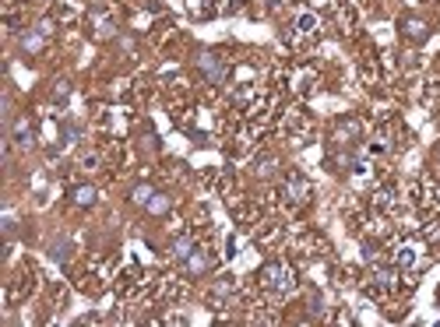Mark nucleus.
<instances>
[{
  "mask_svg": "<svg viewBox=\"0 0 440 327\" xmlns=\"http://www.w3.org/2000/svg\"><path fill=\"white\" fill-rule=\"evenodd\" d=\"M257 282L268 292H289L293 289V268H286L282 261H268V264H261Z\"/></svg>",
  "mask_w": 440,
  "mask_h": 327,
  "instance_id": "1",
  "label": "nucleus"
},
{
  "mask_svg": "<svg viewBox=\"0 0 440 327\" xmlns=\"http://www.w3.org/2000/svg\"><path fill=\"white\" fill-rule=\"evenodd\" d=\"M194 67H198V74L208 81V85H222L226 81V56L219 53V50H201L198 56H194Z\"/></svg>",
  "mask_w": 440,
  "mask_h": 327,
  "instance_id": "2",
  "label": "nucleus"
},
{
  "mask_svg": "<svg viewBox=\"0 0 440 327\" xmlns=\"http://www.w3.org/2000/svg\"><path fill=\"white\" fill-rule=\"evenodd\" d=\"M282 194H286L289 204H307L310 194H314V187H310V180H307L303 173H289V176L282 180Z\"/></svg>",
  "mask_w": 440,
  "mask_h": 327,
  "instance_id": "3",
  "label": "nucleus"
},
{
  "mask_svg": "<svg viewBox=\"0 0 440 327\" xmlns=\"http://www.w3.org/2000/svg\"><path fill=\"white\" fill-rule=\"evenodd\" d=\"M398 32H402V39H409V43H426L430 39V22L426 18H419V15H402L398 18Z\"/></svg>",
  "mask_w": 440,
  "mask_h": 327,
  "instance_id": "4",
  "label": "nucleus"
},
{
  "mask_svg": "<svg viewBox=\"0 0 440 327\" xmlns=\"http://www.w3.org/2000/svg\"><path fill=\"white\" fill-rule=\"evenodd\" d=\"M360 137H363V123H360L356 116H345V120L335 123V144H338V148H352Z\"/></svg>",
  "mask_w": 440,
  "mask_h": 327,
  "instance_id": "5",
  "label": "nucleus"
},
{
  "mask_svg": "<svg viewBox=\"0 0 440 327\" xmlns=\"http://www.w3.org/2000/svg\"><path fill=\"white\" fill-rule=\"evenodd\" d=\"M11 141H15L18 148H32V144H36V123H32L29 113H22V116L11 120Z\"/></svg>",
  "mask_w": 440,
  "mask_h": 327,
  "instance_id": "6",
  "label": "nucleus"
},
{
  "mask_svg": "<svg viewBox=\"0 0 440 327\" xmlns=\"http://www.w3.org/2000/svg\"><path fill=\"white\" fill-rule=\"evenodd\" d=\"M212 268H215V261H212V257H208V254H205L201 247H198V250H194V254H191V257L184 261V271H187L191 278H205V275H208Z\"/></svg>",
  "mask_w": 440,
  "mask_h": 327,
  "instance_id": "7",
  "label": "nucleus"
},
{
  "mask_svg": "<svg viewBox=\"0 0 440 327\" xmlns=\"http://www.w3.org/2000/svg\"><path fill=\"white\" fill-rule=\"evenodd\" d=\"M18 46H22V53H25V56H39V53H43V46H46V36H43L39 29H29V32H22V36H18Z\"/></svg>",
  "mask_w": 440,
  "mask_h": 327,
  "instance_id": "8",
  "label": "nucleus"
},
{
  "mask_svg": "<svg viewBox=\"0 0 440 327\" xmlns=\"http://www.w3.org/2000/svg\"><path fill=\"white\" fill-rule=\"evenodd\" d=\"M194 250H198L194 236H176V239L169 243V254H173V261H180V264H184V261H187Z\"/></svg>",
  "mask_w": 440,
  "mask_h": 327,
  "instance_id": "9",
  "label": "nucleus"
},
{
  "mask_svg": "<svg viewBox=\"0 0 440 327\" xmlns=\"http://www.w3.org/2000/svg\"><path fill=\"white\" fill-rule=\"evenodd\" d=\"M71 201H74L78 208H92V204L99 201V190H96L92 183H78V187H71Z\"/></svg>",
  "mask_w": 440,
  "mask_h": 327,
  "instance_id": "10",
  "label": "nucleus"
},
{
  "mask_svg": "<svg viewBox=\"0 0 440 327\" xmlns=\"http://www.w3.org/2000/svg\"><path fill=\"white\" fill-rule=\"evenodd\" d=\"M169 208H173V197H169V194H162V190H155V197L145 204V211H148L152 218H166V215H169Z\"/></svg>",
  "mask_w": 440,
  "mask_h": 327,
  "instance_id": "11",
  "label": "nucleus"
},
{
  "mask_svg": "<svg viewBox=\"0 0 440 327\" xmlns=\"http://www.w3.org/2000/svg\"><path fill=\"white\" fill-rule=\"evenodd\" d=\"M254 173H257L261 180H272V176L279 173V158H275V155H264V158H257V166H254Z\"/></svg>",
  "mask_w": 440,
  "mask_h": 327,
  "instance_id": "12",
  "label": "nucleus"
},
{
  "mask_svg": "<svg viewBox=\"0 0 440 327\" xmlns=\"http://www.w3.org/2000/svg\"><path fill=\"white\" fill-rule=\"evenodd\" d=\"M152 197H155V187H152V183H134V187H131V204L145 208Z\"/></svg>",
  "mask_w": 440,
  "mask_h": 327,
  "instance_id": "13",
  "label": "nucleus"
},
{
  "mask_svg": "<svg viewBox=\"0 0 440 327\" xmlns=\"http://www.w3.org/2000/svg\"><path fill=\"white\" fill-rule=\"evenodd\" d=\"M50 257H53V261H67V257H71V239H64V236L53 239V243H50Z\"/></svg>",
  "mask_w": 440,
  "mask_h": 327,
  "instance_id": "14",
  "label": "nucleus"
},
{
  "mask_svg": "<svg viewBox=\"0 0 440 327\" xmlns=\"http://www.w3.org/2000/svg\"><path fill=\"white\" fill-rule=\"evenodd\" d=\"M67 96H71V85H67V81H57V85H53V99L67 102Z\"/></svg>",
  "mask_w": 440,
  "mask_h": 327,
  "instance_id": "15",
  "label": "nucleus"
},
{
  "mask_svg": "<svg viewBox=\"0 0 440 327\" xmlns=\"http://www.w3.org/2000/svg\"><path fill=\"white\" fill-rule=\"evenodd\" d=\"M60 134H64V141L71 144V141H78V134H81V130H78V123H64V127H60Z\"/></svg>",
  "mask_w": 440,
  "mask_h": 327,
  "instance_id": "16",
  "label": "nucleus"
},
{
  "mask_svg": "<svg viewBox=\"0 0 440 327\" xmlns=\"http://www.w3.org/2000/svg\"><path fill=\"white\" fill-rule=\"evenodd\" d=\"M0 225H4V239H11V236H15V229H18V222H15L11 215H4V222H0Z\"/></svg>",
  "mask_w": 440,
  "mask_h": 327,
  "instance_id": "17",
  "label": "nucleus"
},
{
  "mask_svg": "<svg viewBox=\"0 0 440 327\" xmlns=\"http://www.w3.org/2000/svg\"><path fill=\"white\" fill-rule=\"evenodd\" d=\"M314 25H317L314 15H303V18H300V32H314Z\"/></svg>",
  "mask_w": 440,
  "mask_h": 327,
  "instance_id": "18",
  "label": "nucleus"
},
{
  "mask_svg": "<svg viewBox=\"0 0 440 327\" xmlns=\"http://www.w3.org/2000/svg\"><path fill=\"white\" fill-rule=\"evenodd\" d=\"M398 264H402V268L416 264V254H412V250H402V254H398Z\"/></svg>",
  "mask_w": 440,
  "mask_h": 327,
  "instance_id": "19",
  "label": "nucleus"
},
{
  "mask_svg": "<svg viewBox=\"0 0 440 327\" xmlns=\"http://www.w3.org/2000/svg\"><path fill=\"white\" fill-rule=\"evenodd\" d=\"M36 29H39V32H43V36H53V22H39V25H36Z\"/></svg>",
  "mask_w": 440,
  "mask_h": 327,
  "instance_id": "20",
  "label": "nucleus"
}]
</instances>
